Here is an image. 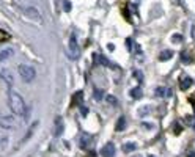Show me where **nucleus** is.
<instances>
[{
  "mask_svg": "<svg viewBox=\"0 0 195 157\" xmlns=\"http://www.w3.org/2000/svg\"><path fill=\"white\" fill-rule=\"evenodd\" d=\"M8 104H10V108H11V112H13L14 115L24 116V118L29 116L24 97H22L19 93H16L14 90H10V91H8Z\"/></svg>",
  "mask_w": 195,
  "mask_h": 157,
  "instance_id": "obj_1",
  "label": "nucleus"
},
{
  "mask_svg": "<svg viewBox=\"0 0 195 157\" xmlns=\"http://www.w3.org/2000/svg\"><path fill=\"white\" fill-rule=\"evenodd\" d=\"M17 71H19V76L24 82H27V84H30V82L35 79L36 76V71L35 68H32L30 64H19V68H17Z\"/></svg>",
  "mask_w": 195,
  "mask_h": 157,
  "instance_id": "obj_2",
  "label": "nucleus"
},
{
  "mask_svg": "<svg viewBox=\"0 0 195 157\" xmlns=\"http://www.w3.org/2000/svg\"><path fill=\"white\" fill-rule=\"evenodd\" d=\"M24 14L27 17H30L32 21H36V22H41L43 21V16L40 13L38 8H35V6H27L25 10H24Z\"/></svg>",
  "mask_w": 195,
  "mask_h": 157,
  "instance_id": "obj_3",
  "label": "nucleus"
},
{
  "mask_svg": "<svg viewBox=\"0 0 195 157\" xmlns=\"http://www.w3.org/2000/svg\"><path fill=\"white\" fill-rule=\"evenodd\" d=\"M16 126V119L13 115H2L0 116V127L3 129H13Z\"/></svg>",
  "mask_w": 195,
  "mask_h": 157,
  "instance_id": "obj_4",
  "label": "nucleus"
},
{
  "mask_svg": "<svg viewBox=\"0 0 195 157\" xmlns=\"http://www.w3.org/2000/svg\"><path fill=\"white\" fill-rule=\"evenodd\" d=\"M69 50H71V57H72L74 60H77L79 55H80V49H79L77 39H76V36H74V35L69 38Z\"/></svg>",
  "mask_w": 195,
  "mask_h": 157,
  "instance_id": "obj_5",
  "label": "nucleus"
},
{
  "mask_svg": "<svg viewBox=\"0 0 195 157\" xmlns=\"http://www.w3.org/2000/svg\"><path fill=\"white\" fill-rule=\"evenodd\" d=\"M101 154L104 157H115V146L113 143H107L103 149H101Z\"/></svg>",
  "mask_w": 195,
  "mask_h": 157,
  "instance_id": "obj_6",
  "label": "nucleus"
},
{
  "mask_svg": "<svg viewBox=\"0 0 195 157\" xmlns=\"http://www.w3.org/2000/svg\"><path fill=\"white\" fill-rule=\"evenodd\" d=\"M14 55V50L11 49V47H6V49H3V50H0V63L2 61H6L8 58H11Z\"/></svg>",
  "mask_w": 195,
  "mask_h": 157,
  "instance_id": "obj_7",
  "label": "nucleus"
},
{
  "mask_svg": "<svg viewBox=\"0 0 195 157\" xmlns=\"http://www.w3.org/2000/svg\"><path fill=\"white\" fill-rule=\"evenodd\" d=\"M192 84H193V80H192L189 76H186V77H183V79H181L179 87H181V90H189V88L192 87Z\"/></svg>",
  "mask_w": 195,
  "mask_h": 157,
  "instance_id": "obj_8",
  "label": "nucleus"
},
{
  "mask_svg": "<svg viewBox=\"0 0 195 157\" xmlns=\"http://www.w3.org/2000/svg\"><path fill=\"white\" fill-rule=\"evenodd\" d=\"M2 79L6 82L8 85H11L13 82H14V79H13V76H11V72H10V71H6V69H3V71H2Z\"/></svg>",
  "mask_w": 195,
  "mask_h": 157,
  "instance_id": "obj_9",
  "label": "nucleus"
},
{
  "mask_svg": "<svg viewBox=\"0 0 195 157\" xmlns=\"http://www.w3.org/2000/svg\"><path fill=\"white\" fill-rule=\"evenodd\" d=\"M95 60H96L99 64H103V66H112V63H110L106 57H103V55H95Z\"/></svg>",
  "mask_w": 195,
  "mask_h": 157,
  "instance_id": "obj_10",
  "label": "nucleus"
},
{
  "mask_svg": "<svg viewBox=\"0 0 195 157\" xmlns=\"http://www.w3.org/2000/svg\"><path fill=\"white\" fill-rule=\"evenodd\" d=\"M173 57V52L172 50H162L161 55H159V60L161 61H167V60H170Z\"/></svg>",
  "mask_w": 195,
  "mask_h": 157,
  "instance_id": "obj_11",
  "label": "nucleus"
},
{
  "mask_svg": "<svg viewBox=\"0 0 195 157\" xmlns=\"http://www.w3.org/2000/svg\"><path fill=\"white\" fill-rule=\"evenodd\" d=\"M135 149H137V145L135 143H124L123 145V151L124 152H132Z\"/></svg>",
  "mask_w": 195,
  "mask_h": 157,
  "instance_id": "obj_12",
  "label": "nucleus"
},
{
  "mask_svg": "<svg viewBox=\"0 0 195 157\" xmlns=\"http://www.w3.org/2000/svg\"><path fill=\"white\" fill-rule=\"evenodd\" d=\"M167 94H170V91L167 90L165 87H159V88H156V96L164 97V96H167Z\"/></svg>",
  "mask_w": 195,
  "mask_h": 157,
  "instance_id": "obj_13",
  "label": "nucleus"
},
{
  "mask_svg": "<svg viewBox=\"0 0 195 157\" xmlns=\"http://www.w3.org/2000/svg\"><path fill=\"white\" fill-rule=\"evenodd\" d=\"M131 96H132L134 99H140V97H142V88L135 87L134 90H131Z\"/></svg>",
  "mask_w": 195,
  "mask_h": 157,
  "instance_id": "obj_14",
  "label": "nucleus"
},
{
  "mask_svg": "<svg viewBox=\"0 0 195 157\" xmlns=\"http://www.w3.org/2000/svg\"><path fill=\"white\" fill-rule=\"evenodd\" d=\"M150 112H151V105H143V107L138 108V115H140V116H145Z\"/></svg>",
  "mask_w": 195,
  "mask_h": 157,
  "instance_id": "obj_15",
  "label": "nucleus"
},
{
  "mask_svg": "<svg viewBox=\"0 0 195 157\" xmlns=\"http://www.w3.org/2000/svg\"><path fill=\"white\" fill-rule=\"evenodd\" d=\"M124 124H126V119H124V118L121 116V118H120V119H118V123H117V127H115V129H117V131H118V132H120V131H123V129L126 127Z\"/></svg>",
  "mask_w": 195,
  "mask_h": 157,
  "instance_id": "obj_16",
  "label": "nucleus"
},
{
  "mask_svg": "<svg viewBox=\"0 0 195 157\" xmlns=\"http://www.w3.org/2000/svg\"><path fill=\"white\" fill-rule=\"evenodd\" d=\"M63 132V121H61V119H57V127H55V135H60Z\"/></svg>",
  "mask_w": 195,
  "mask_h": 157,
  "instance_id": "obj_17",
  "label": "nucleus"
},
{
  "mask_svg": "<svg viewBox=\"0 0 195 157\" xmlns=\"http://www.w3.org/2000/svg\"><path fill=\"white\" fill-rule=\"evenodd\" d=\"M132 74H134V77H135L138 82H142V80H143V74H142V71H138V69H134V72H132Z\"/></svg>",
  "mask_w": 195,
  "mask_h": 157,
  "instance_id": "obj_18",
  "label": "nucleus"
},
{
  "mask_svg": "<svg viewBox=\"0 0 195 157\" xmlns=\"http://www.w3.org/2000/svg\"><path fill=\"white\" fill-rule=\"evenodd\" d=\"M88 143H90V135H82L80 145H82V146H88Z\"/></svg>",
  "mask_w": 195,
  "mask_h": 157,
  "instance_id": "obj_19",
  "label": "nucleus"
},
{
  "mask_svg": "<svg viewBox=\"0 0 195 157\" xmlns=\"http://www.w3.org/2000/svg\"><path fill=\"white\" fill-rule=\"evenodd\" d=\"M172 41L176 43V44H179V43L183 41V36H181V35H173V36H172Z\"/></svg>",
  "mask_w": 195,
  "mask_h": 157,
  "instance_id": "obj_20",
  "label": "nucleus"
},
{
  "mask_svg": "<svg viewBox=\"0 0 195 157\" xmlns=\"http://www.w3.org/2000/svg\"><path fill=\"white\" fill-rule=\"evenodd\" d=\"M93 96H95L96 101H101V99H103V91H101V90H96L95 93H93Z\"/></svg>",
  "mask_w": 195,
  "mask_h": 157,
  "instance_id": "obj_21",
  "label": "nucleus"
},
{
  "mask_svg": "<svg viewBox=\"0 0 195 157\" xmlns=\"http://www.w3.org/2000/svg\"><path fill=\"white\" fill-rule=\"evenodd\" d=\"M107 102H109V104H112V105H118L117 97H115V96H107Z\"/></svg>",
  "mask_w": 195,
  "mask_h": 157,
  "instance_id": "obj_22",
  "label": "nucleus"
},
{
  "mask_svg": "<svg viewBox=\"0 0 195 157\" xmlns=\"http://www.w3.org/2000/svg\"><path fill=\"white\" fill-rule=\"evenodd\" d=\"M80 97H82V91H77V93L76 94H74V97H72V101H74V102H80Z\"/></svg>",
  "mask_w": 195,
  "mask_h": 157,
  "instance_id": "obj_23",
  "label": "nucleus"
},
{
  "mask_svg": "<svg viewBox=\"0 0 195 157\" xmlns=\"http://www.w3.org/2000/svg\"><path fill=\"white\" fill-rule=\"evenodd\" d=\"M181 58H183V61H184V63H189V61H190V57H189V55L186 53V52L181 55Z\"/></svg>",
  "mask_w": 195,
  "mask_h": 157,
  "instance_id": "obj_24",
  "label": "nucleus"
},
{
  "mask_svg": "<svg viewBox=\"0 0 195 157\" xmlns=\"http://www.w3.org/2000/svg\"><path fill=\"white\" fill-rule=\"evenodd\" d=\"M80 113H82V116H87L88 115V108L87 107H80Z\"/></svg>",
  "mask_w": 195,
  "mask_h": 157,
  "instance_id": "obj_25",
  "label": "nucleus"
},
{
  "mask_svg": "<svg viewBox=\"0 0 195 157\" xmlns=\"http://www.w3.org/2000/svg\"><path fill=\"white\" fill-rule=\"evenodd\" d=\"M142 126H143V129H148V131H151V129H153V124H150V123H143Z\"/></svg>",
  "mask_w": 195,
  "mask_h": 157,
  "instance_id": "obj_26",
  "label": "nucleus"
},
{
  "mask_svg": "<svg viewBox=\"0 0 195 157\" xmlns=\"http://www.w3.org/2000/svg\"><path fill=\"white\" fill-rule=\"evenodd\" d=\"M5 145H6V137H3L2 140H0V148H2V146H5Z\"/></svg>",
  "mask_w": 195,
  "mask_h": 157,
  "instance_id": "obj_27",
  "label": "nucleus"
},
{
  "mask_svg": "<svg viewBox=\"0 0 195 157\" xmlns=\"http://www.w3.org/2000/svg\"><path fill=\"white\" fill-rule=\"evenodd\" d=\"M107 49H109V50H113L115 46H113V44H107Z\"/></svg>",
  "mask_w": 195,
  "mask_h": 157,
  "instance_id": "obj_28",
  "label": "nucleus"
},
{
  "mask_svg": "<svg viewBox=\"0 0 195 157\" xmlns=\"http://www.w3.org/2000/svg\"><path fill=\"white\" fill-rule=\"evenodd\" d=\"M187 157H195V152H193V151H190V152L187 154Z\"/></svg>",
  "mask_w": 195,
  "mask_h": 157,
  "instance_id": "obj_29",
  "label": "nucleus"
},
{
  "mask_svg": "<svg viewBox=\"0 0 195 157\" xmlns=\"http://www.w3.org/2000/svg\"><path fill=\"white\" fill-rule=\"evenodd\" d=\"M192 127H193V131H195V121H193V124H192Z\"/></svg>",
  "mask_w": 195,
  "mask_h": 157,
  "instance_id": "obj_30",
  "label": "nucleus"
},
{
  "mask_svg": "<svg viewBox=\"0 0 195 157\" xmlns=\"http://www.w3.org/2000/svg\"><path fill=\"white\" fill-rule=\"evenodd\" d=\"M148 157H156V155H148Z\"/></svg>",
  "mask_w": 195,
  "mask_h": 157,
  "instance_id": "obj_31",
  "label": "nucleus"
},
{
  "mask_svg": "<svg viewBox=\"0 0 195 157\" xmlns=\"http://www.w3.org/2000/svg\"><path fill=\"white\" fill-rule=\"evenodd\" d=\"M134 157H140V155H134Z\"/></svg>",
  "mask_w": 195,
  "mask_h": 157,
  "instance_id": "obj_32",
  "label": "nucleus"
}]
</instances>
